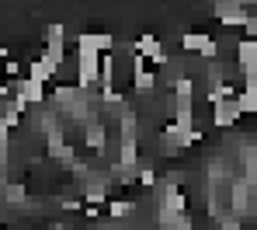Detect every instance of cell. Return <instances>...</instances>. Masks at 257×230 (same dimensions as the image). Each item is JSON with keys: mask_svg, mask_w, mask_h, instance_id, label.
<instances>
[{"mask_svg": "<svg viewBox=\"0 0 257 230\" xmlns=\"http://www.w3.org/2000/svg\"><path fill=\"white\" fill-rule=\"evenodd\" d=\"M236 119H240V108H236V101H233V98H219V101H212V126L229 129Z\"/></svg>", "mask_w": 257, "mask_h": 230, "instance_id": "6da1fadb", "label": "cell"}, {"mask_svg": "<svg viewBox=\"0 0 257 230\" xmlns=\"http://www.w3.org/2000/svg\"><path fill=\"white\" fill-rule=\"evenodd\" d=\"M243 11H247L243 4H215V14L222 25H247L250 14H243Z\"/></svg>", "mask_w": 257, "mask_h": 230, "instance_id": "7a4b0ae2", "label": "cell"}]
</instances>
